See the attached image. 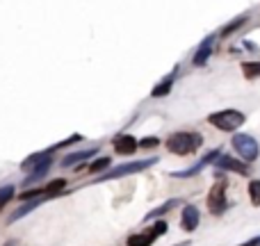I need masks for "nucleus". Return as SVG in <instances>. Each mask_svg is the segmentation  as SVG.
Instances as JSON below:
<instances>
[{
  "mask_svg": "<svg viewBox=\"0 0 260 246\" xmlns=\"http://www.w3.org/2000/svg\"><path fill=\"white\" fill-rule=\"evenodd\" d=\"M201 144H203V137L199 132H174V134H169L165 146L174 155L185 157V155H194L201 148Z\"/></svg>",
  "mask_w": 260,
  "mask_h": 246,
  "instance_id": "nucleus-1",
  "label": "nucleus"
},
{
  "mask_svg": "<svg viewBox=\"0 0 260 246\" xmlns=\"http://www.w3.org/2000/svg\"><path fill=\"white\" fill-rule=\"evenodd\" d=\"M208 123L215 125L221 132H235L240 125L244 123V114L240 110H221V112H215L208 117Z\"/></svg>",
  "mask_w": 260,
  "mask_h": 246,
  "instance_id": "nucleus-2",
  "label": "nucleus"
},
{
  "mask_svg": "<svg viewBox=\"0 0 260 246\" xmlns=\"http://www.w3.org/2000/svg\"><path fill=\"white\" fill-rule=\"evenodd\" d=\"M231 144H233L235 153H238L240 157H242V162H256L258 155H260V146L258 142L251 137V134H244V132H238L233 134V139H231Z\"/></svg>",
  "mask_w": 260,
  "mask_h": 246,
  "instance_id": "nucleus-3",
  "label": "nucleus"
},
{
  "mask_svg": "<svg viewBox=\"0 0 260 246\" xmlns=\"http://www.w3.org/2000/svg\"><path fill=\"white\" fill-rule=\"evenodd\" d=\"M157 162V157H148V160H137V162H128V164H121L117 166V169L108 171V173L99 175L96 178V183H105V180H114V178H123V175H130V173H139V171L148 169V166H153Z\"/></svg>",
  "mask_w": 260,
  "mask_h": 246,
  "instance_id": "nucleus-4",
  "label": "nucleus"
},
{
  "mask_svg": "<svg viewBox=\"0 0 260 246\" xmlns=\"http://www.w3.org/2000/svg\"><path fill=\"white\" fill-rule=\"evenodd\" d=\"M167 233V224L165 221H155L153 226H148V228H144L142 233H135L128 237V246H151L155 242L157 237H162V235Z\"/></svg>",
  "mask_w": 260,
  "mask_h": 246,
  "instance_id": "nucleus-5",
  "label": "nucleus"
},
{
  "mask_svg": "<svg viewBox=\"0 0 260 246\" xmlns=\"http://www.w3.org/2000/svg\"><path fill=\"white\" fill-rule=\"evenodd\" d=\"M208 210L212 215H221L226 210V180H217L208 192Z\"/></svg>",
  "mask_w": 260,
  "mask_h": 246,
  "instance_id": "nucleus-6",
  "label": "nucleus"
},
{
  "mask_svg": "<svg viewBox=\"0 0 260 246\" xmlns=\"http://www.w3.org/2000/svg\"><path fill=\"white\" fill-rule=\"evenodd\" d=\"M212 164H215L217 169L233 171V173H240V175H247V173H249V164H247V162L235 160L233 155H226V153H219V157H217Z\"/></svg>",
  "mask_w": 260,
  "mask_h": 246,
  "instance_id": "nucleus-7",
  "label": "nucleus"
},
{
  "mask_svg": "<svg viewBox=\"0 0 260 246\" xmlns=\"http://www.w3.org/2000/svg\"><path fill=\"white\" fill-rule=\"evenodd\" d=\"M199 221H201V215H199V210L194 205H185L183 207V217H180V226H183V230H187V233H192V230L199 228Z\"/></svg>",
  "mask_w": 260,
  "mask_h": 246,
  "instance_id": "nucleus-8",
  "label": "nucleus"
},
{
  "mask_svg": "<svg viewBox=\"0 0 260 246\" xmlns=\"http://www.w3.org/2000/svg\"><path fill=\"white\" fill-rule=\"evenodd\" d=\"M137 139L133 137V134H119L117 139H114V151L119 153V155H133L135 151H137Z\"/></svg>",
  "mask_w": 260,
  "mask_h": 246,
  "instance_id": "nucleus-9",
  "label": "nucleus"
},
{
  "mask_svg": "<svg viewBox=\"0 0 260 246\" xmlns=\"http://www.w3.org/2000/svg\"><path fill=\"white\" fill-rule=\"evenodd\" d=\"M212 41H215V34H210L208 39L201 41V46H199V50L194 53V66H203V64L208 62V57L212 55Z\"/></svg>",
  "mask_w": 260,
  "mask_h": 246,
  "instance_id": "nucleus-10",
  "label": "nucleus"
},
{
  "mask_svg": "<svg viewBox=\"0 0 260 246\" xmlns=\"http://www.w3.org/2000/svg\"><path fill=\"white\" fill-rule=\"evenodd\" d=\"M180 203H183V201H180V198H171V201L162 203V205H160V207H155V210H151V212H148V215H146V217H144V221H151V219H157V217H162V215H167V212H171V210H174V207H176V205H180Z\"/></svg>",
  "mask_w": 260,
  "mask_h": 246,
  "instance_id": "nucleus-11",
  "label": "nucleus"
},
{
  "mask_svg": "<svg viewBox=\"0 0 260 246\" xmlns=\"http://www.w3.org/2000/svg\"><path fill=\"white\" fill-rule=\"evenodd\" d=\"M50 153H53V151H41V153H35V155H30L27 160H23L21 169H23V171H32L35 166H39L41 162L50 160Z\"/></svg>",
  "mask_w": 260,
  "mask_h": 246,
  "instance_id": "nucleus-12",
  "label": "nucleus"
},
{
  "mask_svg": "<svg viewBox=\"0 0 260 246\" xmlns=\"http://www.w3.org/2000/svg\"><path fill=\"white\" fill-rule=\"evenodd\" d=\"M94 153H99V151H96V148H89V151H80V153H69V155L62 160V166H73V164H78V162H85V160H89Z\"/></svg>",
  "mask_w": 260,
  "mask_h": 246,
  "instance_id": "nucleus-13",
  "label": "nucleus"
},
{
  "mask_svg": "<svg viewBox=\"0 0 260 246\" xmlns=\"http://www.w3.org/2000/svg\"><path fill=\"white\" fill-rule=\"evenodd\" d=\"M171 87H174V73H171V76H167L157 87H153L151 96H153V98H162V96H167L171 91Z\"/></svg>",
  "mask_w": 260,
  "mask_h": 246,
  "instance_id": "nucleus-14",
  "label": "nucleus"
},
{
  "mask_svg": "<svg viewBox=\"0 0 260 246\" xmlns=\"http://www.w3.org/2000/svg\"><path fill=\"white\" fill-rule=\"evenodd\" d=\"M48 169H50V160L41 162V164H39V166H35V169H32V173L27 175L25 185H32V183H37V180H41L46 173H48Z\"/></svg>",
  "mask_w": 260,
  "mask_h": 246,
  "instance_id": "nucleus-15",
  "label": "nucleus"
},
{
  "mask_svg": "<svg viewBox=\"0 0 260 246\" xmlns=\"http://www.w3.org/2000/svg\"><path fill=\"white\" fill-rule=\"evenodd\" d=\"M41 203H44V196H41V198H35V201H32V203H25V205L21 207V210H16V212H14V215H12V219H9V221H16V219H21L23 215H27V212H32V210H35V207H39Z\"/></svg>",
  "mask_w": 260,
  "mask_h": 246,
  "instance_id": "nucleus-16",
  "label": "nucleus"
},
{
  "mask_svg": "<svg viewBox=\"0 0 260 246\" xmlns=\"http://www.w3.org/2000/svg\"><path fill=\"white\" fill-rule=\"evenodd\" d=\"M247 18H249V16H247V14H244V16H238V18H235V21H231L229 25H226L224 30H221V37H231L235 30H240V27H242L244 23H247Z\"/></svg>",
  "mask_w": 260,
  "mask_h": 246,
  "instance_id": "nucleus-17",
  "label": "nucleus"
},
{
  "mask_svg": "<svg viewBox=\"0 0 260 246\" xmlns=\"http://www.w3.org/2000/svg\"><path fill=\"white\" fill-rule=\"evenodd\" d=\"M242 73L253 80V78H260V62H244L242 64Z\"/></svg>",
  "mask_w": 260,
  "mask_h": 246,
  "instance_id": "nucleus-18",
  "label": "nucleus"
},
{
  "mask_svg": "<svg viewBox=\"0 0 260 246\" xmlns=\"http://www.w3.org/2000/svg\"><path fill=\"white\" fill-rule=\"evenodd\" d=\"M249 198H251V205H260V180H251L249 183Z\"/></svg>",
  "mask_w": 260,
  "mask_h": 246,
  "instance_id": "nucleus-19",
  "label": "nucleus"
},
{
  "mask_svg": "<svg viewBox=\"0 0 260 246\" xmlns=\"http://www.w3.org/2000/svg\"><path fill=\"white\" fill-rule=\"evenodd\" d=\"M14 194H16V192H14L12 185H5V187H0V210H3V207L7 205L9 201H12Z\"/></svg>",
  "mask_w": 260,
  "mask_h": 246,
  "instance_id": "nucleus-20",
  "label": "nucleus"
},
{
  "mask_svg": "<svg viewBox=\"0 0 260 246\" xmlns=\"http://www.w3.org/2000/svg\"><path fill=\"white\" fill-rule=\"evenodd\" d=\"M108 166H110V157H101V160H96L89 164V173H99V171L108 169Z\"/></svg>",
  "mask_w": 260,
  "mask_h": 246,
  "instance_id": "nucleus-21",
  "label": "nucleus"
},
{
  "mask_svg": "<svg viewBox=\"0 0 260 246\" xmlns=\"http://www.w3.org/2000/svg\"><path fill=\"white\" fill-rule=\"evenodd\" d=\"M137 144L142 148H155L157 144H160V139H157V137H146V139H142V142H137Z\"/></svg>",
  "mask_w": 260,
  "mask_h": 246,
  "instance_id": "nucleus-22",
  "label": "nucleus"
},
{
  "mask_svg": "<svg viewBox=\"0 0 260 246\" xmlns=\"http://www.w3.org/2000/svg\"><path fill=\"white\" fill-rule=\"evenodd\" d=\"M240 246H260V235H258V237H251L249 242H244V244H240Z\"/></svg>",
  "mask_w": 260,
  "mask_h": 246,
  "instance_id": "nucleus-23",
  "label": "nucleus"
},
{
  "mask_svg": "<svg viewBox=\"0 0 260 246\" xmlns=\"http://www.w3.org/2000/svg\"><path fill=\"white\" fill-rule=\"evenodd\" d=\"M176 246H189V242H180V244H176Z\"/></svg>",
  "mask_w": 260,
  "mask_h": 246,
  "instance_id": "nucleus-24",
  "label": "nucleus"
}]
</instances>
